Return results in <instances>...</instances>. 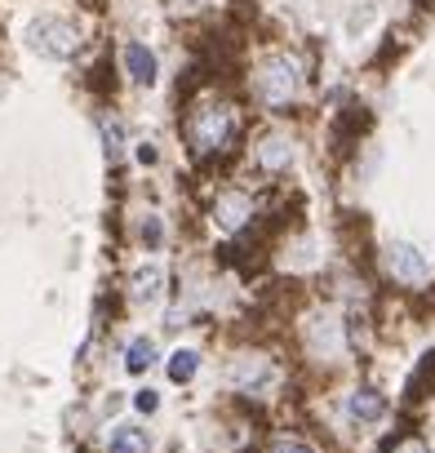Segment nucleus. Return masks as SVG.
<instances>
[{
    "instance_id": "obj_1",
    "label": "nucleus",
    "mask_w": 435,
    "mask_h": 453,
    "mask_svg": "<svg viewBox=\"0 0 435 453\" xmlns=\"http://www.w3.org/2000/svg\"><path fill=\"white\" fill-rule=\"evenodd\" d=\"M254 94H258L267 107H289V103L302 94V67H298L289 54L263 58L258 72H254Z\"/></svg>"
},
{
    "instance_id": "obj_2",
    "label": "nucleus",
    "mask_w": 435,
    "mask_h": 453,
    "mask_svg": "<svg viewBox=\"0 0 435 453\" xmlns=\"http://www.w3.org/2000/svg\"><path fill=\"white\" fill-rule=\"evenodd\" d=\"M232 129H236V116H232L227 103H204V107H195V111H191V125H187V134H191V142H195L200 151H218V147L232 138Z\"/></svg>"
},
{
    "instance_id": "obj_3",
    "label": "nucleus",
    "mask_w": 435,
    "mask_h": 453,
    "mask_svg": "<svg viewBox=\"0 0 435 453\" xmlns=\"http://www.w3.org/2000/svg\"><path fill=\"white\" fill-rule=\"evenodd\" d=\"M382 267H386V276H391L395 285H404V289H422V285L431 280V258H426L417 245H408V241H391V245L382 250Z\"/></svg>"
},
{
    "instance_id": "obj_4",
    "label": "nucleus",
    "mask_w": 435,
    "mask_h": 453,
    "mask_svg": "<svg viewBox=\"0 0 435 453\" xmlns=\"http://www.w3.org/2000/svg\"><path fill=\"white\" fill-rule=\"evenodd\" d=\"M27 41H32V50L45 54V58H72V54L80 50V32H76L67 19H54V14L36 19V23L27 27Z\"/></svg>"
},
{
    "instance_id": "obj_5",
    "label": "nucleus",
    "mask_w": 435,
    "mask_h": 453,
    "mask_svg": "<svg viewBox=\"0 0 435 453\" xmlns=\"http://www.w3.org/2000/svg\"><path fill=\"white\" fill-rule=\"evenodd\" d=\"M232 382H236L240 391H249V395H267V391L280 382V369H276V360H267V356H236Z\"/></svg>"
},
{
    "instance_id": "obj_6",
    "label": "nucleus",
    "mask_w": 435,
    "mask_h": 453,
    "mask_svg": "<svg viewBox=\"0 0 435 453\" xmlns=\"http://www.w3.org/2000/svg\"><path fill=\"white\" fill-rule=\"evenodd\" d=\"M307 342L316 356H342L347 351V325L333 311H316L307 320Z\"/></svg>"
},
{
    "instance_id": "obj_7",
    "label": "nucleus",
    "mask_w": 435,
    "mask_h": 453,
    "mask_svg": "<svg viewBox=\"0 0 435 453\" xmlns=\"http://www.w3.org/2000/svg\"><path fill=\"white\" fill-rule=\"evenodd\" d=\"M347 418L360 422V426L382 422V418H386V395H382L378 387H355V391L347 395Z\"/></svg>"
},
{
    "instance_id": "obj_8",
    "label": "nucleus",
    "mask_w": 435,
    "mask_h": 453,
    "mask_svg": "<svg viewBox=\"0 0 435 453\" xmlns=\"http://www.w3.org/2000/svg\"><path fill=\"white\" fill-rule=\"evenodd\" d=\"M245 218H254V204H249V196H240V191H227L223 200L213 204V222L223 226V232H240Z\"/></svg>"
},
{
    "instance_id": "obj_9",
    "label": "nucleus",
    "mask_w": 435,
    "mask_h": 453,
    "mask_svg": "<svg viewBox=\"0 0 435 453\" xmlns=\"http://www.w3.org/2000/svg\"><path fill=\"white\" fill-rule=\"evenodd\" d=\"M147 449H151V435L142 426H134V422H120L107 435V453H147Z\"/></svg>"
},
{
    "instance_id": "obj_10",
    "label": "nucleus",
    "mask_w": 435,
    "mask_h": 453,
    "mask_svg": "<svg viewBox=\"0 0 435 453\" xmlns=\"http://www.w3.org/2000/svg\"><path fill=\"white\" fill-rule=\"evenodd\" d=\"M258 165L263 169H289L294 165V142L285 138V134H271V138H263V147H258Z\"/></svg>"
},
{
    "instance_id": "obj_11",
    "label": "nucleus",
    "mask_w": 435,
    "mask_h": 453,
    "mask_svg": "<svg viewBox=\"0 0 435 453\" xmlns=\"http://www.w3.org/2000/svg\"><path fill=\"white\" fill-rule=\"evenodd\" d=\"M125 67L138 85H151L156 81V54L147 45H125Z\"/></svg>"
},
{
    "instance_id": "obj_12",
    "label": "nucleus",
    "mask_w": 435,
    "mask_h": 453,
    "mask_svg": "<svg viewBox=\"0 0 435 453\" xmlns=\"http://www.w3.org/2000/svg\"><path fill=\"white\" fill-rule=\"evenodd\" d=\"M160 285H164V272L151 263V267H142V272L134 276V298H138V303H156V298H160Z\"/></svg>"
},
{
    "instance_id": "obj_13",
    "label": "nucleus",
    "mask_w": 435,
    "mask_h": 453,
    "mask_svg": "<svg viewBox=\"0 0 435 453\" xmlns=\"http://www.w3.org/2000/svg\"><path fill=\"white\" fill-rule=\"evenodd\" d=\"M151 365H156V342L151 338H134L129 351H125V369L129 373H147Z\"/></svg>"
},
{
    "instance_id": "obj_14",
    "label": "nucleus",
    "mask_w": 435,
    "mask_h": 453,
    "mask_svg": "<svg viewBox=\"0 0 435 453\" xmlns=\"http://www.w3.org/2000/svg\"><path fill=\"white\" fill-rule=\"evenodd\" d=\"M195 369H200V356H195V351H173V356H169V378H173L178 387L191 382Z\"/></svg>"
},
{
    "instance_id": "obj_15",
    "label": "nucleus",
    "mask_w": 435,
    "mask_h": 453,
    "mask_svg": "<svg viewBox=\"0 0 435 453\" xmlns=\"http://www.w3.org/2000/svg\"><path fill=\"white\" fill-rule=\"evenodd\" d=\"M267 453H316V449H311L307 440H298V435H280V440H276Z\"/></svg>"
},
{
    "instance_id": "obj_16",
    "label": "nucleus",
    "mask_w": 435,
    "mask_h": 453,
    "mask_svg": "<svg viewBox=\"0 0 435 453\" xmlns=\"http://www.w3.org/2000/svg\"><path fill=\"white\" fill-rule=\"evenodd\" d=\"M134 409H138V413H156V409H160V395H156L151 387H142V391L134 395Z\"/></svg>"
},
{
    "instance_id": "obj_17",
    "label": "nucleus",
    "mask_w": 435,
    "mask_h": 453,
    "mask_svg": "<svg viewBox=\"0 0 435 453\" xmlns=\"http://www.w3.org/2000/svg\"><path fill=\"white\" fill-rule=\"evenodd\" d=\"M391 453H426V440H417V435H400V440L391 444Z\"/></svg>"
},
{
    "instance_id": "obj_18",
    "label": "nucleus",
    "mask_w": 435,
    "mask_h": 453,
    "mask_svg": "<svg viewBox=\"0 0 435 453\" xmlns=\"http://www.w3.org/2000/svg\"><path fill=\"white\" fill-rule=\"evenodd\" d=\"M142 241H151V245H160V222H156V213L142 222Z\"/></svg>"
}]
</instances>
